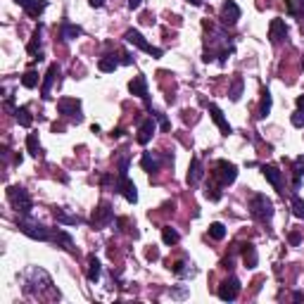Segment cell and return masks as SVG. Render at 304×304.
Masks as SVG:
<instances>
[{
    "instance_id": "obj_1",
    "label": "cell",
    "mask_w": 304,
    "mask_h": 304,
    "mask_svg": "<svg viewBox=\"0 0 304 304\" xmlns=\"http://www.w3.org/2000/svg\"><path fill=\"white\" fill-rule=\"evenodd\" d=\"M17 228H19L24 236H29V238H34V240H48L50 238L48 228H45L43 224H38L36 219H31L29 214H22V216L17 219Z\"/></svg>"
},
{
    "instance_id": "obj_2",
    "label": "cell",
    "mask_w": 304,
    "mask_h": 304,
    "mask_svg": "<svg viewBox=\"0 0 304 304\" xmlns=\"http://www.w3.org/2000/svg\"><path fill=\"white\" fill-rule=\"evenodd\" d=\"M50 285H53V280L50 276L38 269V266H34V269H29L27 271V285H24V290L31 295V292H43V290H50Z\"/></svg>"
},
{
    "instance_id": "obj_3",
    "label": "cell",
    "mask_w": 304,
    "mask_h": 304,
    "mask_svg": "<svg viewBox=\"0 0 304 304\" xmlns=\"http://www.w3.org/2000/svg\"><path fill=\"white\" fill-rule=\"evenodd\" d=\"M250 212L254 219L269 221V219L273 216V202L266 198V195H254V198L250 200Z\"/></svg>"
},
{
    "instance_id": "obj_4",
    "label": "cell",
    "mask_w": 304,
    "mask_h": 304,
    "mask_svg": "<svg viewBox=\"0 0 304 304\" xmlns=\"http://www.w3.org/2000/svg\"><path fill=\"white\" fill-rule=\"evenodd\" d=\"M7 198H10V202H12V207L17 212H22V214L31 212V198H29V193L24 188H19V185L7 188Z\"/></svg>"
},
{
    "instance_id": "obj_5",
    "label": "cell",
    "mask_w": 304,
    "mask_h": 304,
    "mask_svg": "<svg viewBox=\"0 0 304 304\" xmlns=\"http://www.w3.org/2000/svg\"><path fill=\"white\" fill-rule=\"evenodd\" d=\"M212 178H216L221 185L233 183L238 178V167L231 164V162H226V159H219L216 162V171H212Z\"/></svg>"
},
{
    "instance_id": "obj_6",
    "label": "cell",
    "mask_w": 304,
    "mask_h": 304,
    "mask_svg": "<svg viewBox=\"0 0 304 304\" xmlns=\"http://www.w3.org/2000/svg\"><path fill=\"white\" fill-rule=\"evenodd\" d=\"M124 38L129 40L131 45H135V48H140V50H145V53H150V55H152V57H162V50H159V48H155V45H150V43H147V40H145V36H143L140 31H135V29H129Z\"/></svg>"
},
{
    "instance_id": "obj_7",
    "label": "cell",
    "mask_w": 304,
    "mask_h": 304,
    "mask_svg": "<svg viewBox=\"0 0 304 304\" xmlns=\"http://www.w3.org/2000/svg\"><path fill=\"white\" fill-rule=\"evenodd\" d=\"M240 295V280L238 278H226L221 280V285H219V297L224 300V302H233V300H238Z\"/></svg>"
},
{
    "instance_id": "obj_8",
    "label": "cell",
    "mask_w": 304,
    "mask_h": 304,
    "mask_svg": "<svg viewBox=\"0 0 304 304\" xmlns=\"http://www.w3.org/2000/svg\"><path fill=\"white\" fill-rule=\"evenodd\" d=\"M57 109H60V114L81 121V102L76 98H62V100L57 102Z\"/></svg>"
},
{
    "instance_id": "obj_9",
    "label": "cell",
    "mask_w": 304,
    "mask_h": 304,
    "mask_svg": "<svg viewBox=\"0 0 304 304\" xmlns=\"http://www.w3.org/2000/svg\"><path fill=\"white\" fill-rule=\"evenodd\" d=\"M238 19H240V7L233 0H226L221 5V22L226 27H233V24H238Z\"/></svg>"
},
{
    "instance_id": "obj_10",
    "label": "cell",
    "mask_w": 304,
    "mask_h": 304,
    "mask_svg": "<svg viewBox=\"0 0 304 304\" xmlns=\"http://www.w3.org/2000/svg\"><path fill=\"white\" fill-rule=\"evenodd\" d=\"M114 219V209L109 207V202H100L98 209L93 212V226H107Z\"/></svg>"
},
{
    "instance_id": "obj_11",
    "label": "cell",
    "mask_w": 304,
    "mask_h": 304,
    "mask_svg": "<svg viewBox=\"0 0 304 304\" xmlns=\"http://www.w3.org/2000/svg\"><path fill=\"white\" fill-rule=\"evenodd\" d=\"M155 131H157V126H155V117H147V119L138 126V143H140V145H147V143L152 140Z\"/></svg>"
},
{
    "instance_id": "obj_12",
    "label": "cell",
    "mask_w": 304,
    "mask_h": 304,
    "mask_svg": "<svg viewBox=\"0 0 304 304\" xmlns=\"http://www.w3.org/2000/svg\"><path fill=\"white\" fill-rule=\"evenodd\" d=\"M117 188H119V193L129 200L131 204H135V202H138V190H135V183H133L129 176H119V185H117Z\"/></svg>"
},
{
    "instance_id": "obj_13",
    "label": "cell",
    "mask_w": 304,
    "mask_h": 304,
    "mask_svg": "<svg viewBox=\"0 0 304 304\" xmlns=\"http://www.w3.org/2000/svg\"><path fill=\"white\" fill-rule=\"evenodd\" d=\"M288 36V27H285V22L276 17V19H271V24H269V38L271 43H280V40Z\"/></svg>"
},
{
    "instance_id": "obj_14",
    "label": "cell",
    "mask_w": 304,
    "mask_h": 304,
    "mask_svg": "<svg viewBox=\"0 0 304 304\" xmlns=\"http://www.w3.org/2000/svg\"><path fill=\"white\" fill-rule=\"evenodd\" d=\"M57 76H60V67L57 65H50L48 67V74H45V79H43V88H40V95L48 100L50 98V88H53V83L57 81Z\"/></svg>"
},
{
    "instance_id": "obj_15",
    "label": "cell",
    "mask_w": 304,
    "mask_h": 304,
    "mask_svg": "<svg viewBox=\"0 0 304 304\" xmlns=\"http://www.w3.org/2000/svg\"><path fill=\"white\" fill-rule=\"evenodd\" d=\"M209 114H212V119H214V124L221 129V133L224 135H228V133H233V129H231V124L226 121V117H224V112L219 109L216 105H209Z\"/></svg>"
},
{
    "instance_id": "obj_16",
    "label": "cell",
    "mask_w": 304,
    "mask_h": 304,
    "mask_svg": "<svg viewBox=\"0 0 304 304\" xmlns=\"http://www.w3.org/2000/svg\"><path fill=\"white\" fill-rule=\"evenodd\" d=\"M202 176H204V171H202V162H200L198 157H193L190 159V167H188V183L198 185L200 181H202Z\"/></svg>"
},
{
    "instance_id": "obj_17",
    "label": "cell",
    "mask_w": 304,
    "mask_h": 304,
    "mask_svg": "<svg viewBox=\"0 0 304 304\" xmlns=\"http://www.w3.org/2000/svg\"><path fill=\"white\" fill-rule=\"evenodd\" d=\"M262 171H264V178H266V181H269L271 185H273V188H278V190L283 188V173H280V169H278V167L269 164V167H264Z\"/></svg>"
},
{
    "instance_id": "obj_18",
    "label": "cell",
    "mask_w": 304,
    "mask_h": 304,
    "mask_svg": "<svg viewBox=\"0 0 304 304\" xmlns=\"http://www.w3.org/2000/svg\"><path fill=\"white\" fill-rule=\"evenodd\" d=\"M129 91H131L133 95H138V98L147 100V79L145 76H135V79L129 83Z\"/></svg>"
},
{
    "instance_id": "obj_19",
    "label": "cell",
    "mask_w": 304,
    "mask_h": 304,
    "mask_svg": "<svg viewBox=\"0 0 304 304\" xmlns=\"http://www.w3.org/2000/svg\"><path fill=\"white\" fill-rule=\"evenodd\" d=\"M140 167H143V171L155 173L159 169V157L157 155H152V152H143V157H140Z\"/></svg>"
},
{
    "instance_id": "obj_20",
    "label": "cell",
    "mask_w": 304,
    "mask_h": 304,
    "mask_svg": "<svg viewBox=\"0 0 304 304\" xmlns=\"http://www.w3.org/2000/svg\"><path fill=\"white\" fill-rule=\"evenodd\" d=\"M238 250L245 252V254H242L245 266H247V269H254V266H257V262H259V259H257V250H254V245H250V242H247V245H240Z\"/></svg>"
},
{
    "instance_id": "obj_21",
    "label": "cell",
    "mask_w": 304,
    "mask_h": 304,
    "mask_svg": "<svg viewBox=\"0 0 304 304\" xmlns=\"http://www.w3.org/2000/svg\"><path fill=\"white\" fill-rule=\"evenodd\" d=\"M45 0H29L27 5H24V12L29 14V17H38V14H43V10H45Z\"/></svg>"
},
{
    "instance_id": "obj_22",
    "label": "cell",
    "mask_w": 304,
    "mask_h": 304,
    "mask_svg": "<svg viewBox=\"0 0 304 304\" xmlns=\"http://www.w3.org/2000/svg\"><path fill=\"white\" fill-rule=\"evenodd\" d=\"M55 219H57L60 224H65V226H79L81 224L79 216H74V214H67L65 209H55Z\"/></svg>"
},
{
    "instance_id": "obj_23",
    "label": "cell",
    "mask_w": 304,
    "mask_h": 304,
    "mask_svg": "<svg viewBox=\"0 0 304 304\" xmlns=\"http://www.w3.org/2000/svg\"><path fill=\"white\" fill-rule=\"evenodd\" d=\"M269 114H271V93L264 91L262 93V102H259V114H257V117H259V119H266Z\"/></svg>"
},
{
    "instance_id": "obj_24",
    "label": "cell",
    "mask_w": 304,
    "mask_h": 304,
    "mask_svg": "<svg viewBox=\"0 0 304 304\" xmlns=\"http://www.w3.org/2000/svg\"><path fill=\"white\" fill-rule=\"evenodd\" d=\"M27 50H29V55H31V57H38V60H40V29H38V31H34V36H31V40H29Z\"/></svg>"
},
{
    "instance_id": "obj_25",
    "label": "cell",
    "mask_w": 304,
    "mask_h": 304,
    "mask_svg": "<svg viewBox=\"0 0 304 304\" xmlns=\"http://www.w3.org/2000/svg\"><path fill=\"white\" fill-rule=\"evenodd\" d=\"M117 67H119V62H117V57H114V55H107V57H102V60L98 62V69H100V71H105V74L114 71Z\"/></svg>"
},
{
    "instance_id": "obj_26",
    "label": "cell",
    "mask_w": 304,
    "mask_h": 304,
    "mask_svg": "<svg viewBox=\"0 0 304 304\" xmlns=\"http://www.w3.org/2000/svg\"><path fill=\"white\" fill-rule=\"evenodd\" d=\"M162 240H164V245H176L181 236H178V231H173L171 226H164L162 228Z\"/></svg>"
},
{
    "instance_id": "obj_27",
    "label": "cell",
    "mask_w": 304,
    "mask_h": 304,
    "mask_svg": "<svg viewBox=\"0 0 304 304\" xmlns=\"http://www.w3.org/2000/svg\"><path fill=\"white\" fill-rule=\"evenodd\" d=\"M14 117H17V121H19V126H24V129H29L31 126V112H29L27 107H19V109H14Z\"/></svg>"
},
{
    "instance_id": "obj_28",
    "label": "cell",
    "mask_w": 304,
    "mask_h": 304,
    "mask_svg": "<svg viewBox=\"0 0 304 304\" xmlns=\"http://www.w3.org/2000/svg\"><path fill=\"white\" fill-rule=\"evenodd\" d=\"M86 276H88V280H91V283H95V280L100 278V262H98L95 257H91V259H88V271H86Z\"/></svg>"
},
{
    "instance_id": "obj_29",
    "label": "cell",
    "mask_w": 304,
    "mask_h": 304,
    "mask_svg": "<svg viewBox=\"0 0 304 304\" xmlns=\"http://www.w3.org/2000/svg\"><path fill=\"white\" fill-rule=\"evenodd\" d=\"M55 242H60L67 252L74 250V240H71V236H69V233H65V231H57V233H55Z\"/></svg>"
},
{
    "instance_id": "obj_30",
    "label": "cell",
    "mask_w": 304,
    "mask_h": 304,
    "mask_svg": "<svg viewBox=\"0 0 304 304\" xmlns=\"http://www.w3.org/2000/svg\"><path fill=\"white\" fill-rule=\"evenodd\" d=\"M27 150L34 155V157H38L40 155V143H38V135H36V133H29L27 135Z\"/></svg>"
},
{
    "instance_id": "obj_31",
    "label": "cell",
    "mask_w": 304,
    "mask_h": 304,
    "mask_svg": "<svg viewBox=\"0 0 304 304\" xmlns=\"http://www.w3.org/2000/svg\"><path fill=\"white\" fill-rule=\"evenodd\" d=\"M22 86H24V88H36V86H38V71L29 69L27 74L22 76Z\"/></svg>"
},
{
    "instance_id": "obj_32",
    "label": "cell",
    "mask_w": 304,
    "mask_h": 304,
    "mask_svg": "<svg viewBox=\"0 0 304 304\" xmlns=\"http://www.w3.org/2000/svg\"><path fill=\"white\" fill-rule=\"evenodd\" d=\"M81 34V27H76V24H65L62 27V38H67V40H71V38H79Z\"/></svg>"
},
{
    "instance_id": "obj_33",
    "label": "cell",
    "mask_w": 304,
    "mask_h": 304,
    "mask_svg": "<svg viewBox=\"0 0 304 304\" xmlns=\"http://www.w3.org/2000/svg\"><path fill=\"white\" fill-rule=\"evenodd\" d=\"M242 76H236L233 79V83H231V91H228V95H231V100H240V95H242Z\"/></svg>"
},
{
    "instance_id": "obj_34",
    "label": "cell",
    "mask_w": 304,
    "mask_h": 304,
    "mask_svg": "<svg viewBox=\"0 0 304 304\" xmlns=\"http://www.w3.org/2000/svg\"><path fill=\"white\" fill-rule=\"evenodd\" d=\"M209 236H212L214 240H224L226 238V226L221 224V221H214V224L209 226Z\"/></svg>"
},
{
    "instance_id": "obj_35",
    "label": "cell",
    "mask_w": 304,
    "mask_h": 304,
    "mask_svg": "<svg viewBox=\"0 0 304 304\" xmlns=\"http://www.w3.org/2000/svg\"><path fill=\"white\" fill-rule=\"evenodd\" d=\"M292 214H295L297 219H304V200L292 198Z\"/></svg>"
},
{
    "instance_id": "obj_36",
    "label": "cell",
    "mask_w": 304,
    "mask_h": 304,
    "mask_svg": "<svg viewBox=\"0 0 304 304\" xmlns=\"http://www.w3.org/2000/svg\"><path fill=\"white\" fill-rule=\"evenodd\" d=\"M173 273H176V276H188V273H193V269H188L185 262H176V264H173Z\"/></svg>"
},
{
    "instance_id": "obj_37",
    "label": "cell",
    "mask_w": 304,
    "mask_h": 304,
    "mask_svg": "<svg viewBox=\"0 0 304 304\" xmlns=\"http://www.w3.org/2000/svg\"><path fill=\"white\" fill-rule=\"evenodd\" d=\"M292 126H297V129H304V112L302 109H297L295 114H292Z\"/></svg>"
},
{
    "instance_id": "obj_38",
    "label": "cell",
    "mask_w": 304,
    "mask_h": 304,
    "mask_svg": "<svg viewBox=\"0 0 304 304\" xmlns=\"http://www.w3.org/2000/svg\"><path fill=\"white\" fill-rule=\"evenodd\" d=\"M152 117L159 121V129H162V131H167V129H169V121H167V117H164L162 112H152Z\"/></svg>"
},
{
    "instance_id": "obj_39",
    "label": "cell",
    "mask_w": 304,
    "mask_h": 304,
    "mask_svg": "<svg viewBox=\"0 0 304 304\" xmlns=\"http://www.w3.org/2000/svg\"><path fill=\"white\" fill-rule=\"evenodd\" d=\"M302 173H304V155H300L295 159V176H302Z\"/></svg>"
},
{
    "instance_id": "obj_40",
    "label": "cell",
    "mask_w": 304,
    "mask_h": 304,
    "mask_svg": "<svg viewBox=\"0 0 304 304\" xmlns=\"http://www.w3.org/2000/svg\"><path fill=\"white\" fill-rule=\"evenodd\" d=\"M285 7H288V14H297V5H295V0H285Z\"/></svg>"
},
{
    "instance_id": "obj_41",
    "label": "cell",
    "mask_w": 304,
    "mask_h": 304,
    "mask_svg": "<svg viewBox=\"0 0 304 304\" xmlns=\"http://www.w3.org/2000/svg\"><path fill=\"white\" fill-rule=\"evenodd\" d=\"M290 245H300V242H302V236H300V233H297V231H292L290 233Z\"/></svg>"
},
{
    "instance_id": "obj_42",
    "label": "cell",
    "mask_w": 304,
    "mask_h": 304,
    "mask_svg": "<svg viewBox=\"0 0 304 304\" xmlns=\"http://www.w3.org/2000/svg\"><path fill=\"white\" fill-rule=\"evenodd\" d=\"M133 62V57L129 53H121V65H131Z\"/></svg>"
},
{
    "instance_id": "obj_43",
    "label": "cell",
    "mask_w": 304,
    "mask_h": 304,
    "mask_svg": "<svg viewBox=\"0 0 304 304\" xmlns=\"http://www.w3.org/2000/svg\"><path fill=\"white\" fill-rule=\"evenodd\" d=\"M140 5H143V0H129V7H131V10H138Z\"/></svg>"
},
{
    "instance_id": "obj_44",
    "label": "cell",
    "mask_w": 304,
    "mask_h": 304,
    "mask_svg": "<svg viewBox=\"0 0 304 304\" xmlns=\"http://www.w3.org/2000/svg\"><path fill=\"white\" fill-rule=\"evenodd\" d=\"M88 5H91V7H102L105 0H88Z\"/></svg>"
},
{
    "instance_id": "obj_45",
    "label": "cell",
    "mask_w": 304,
    "mask_h": 304,
    "mask_svg": "<svg viewBox=\"0 0 304 304\" xmlns=\"http://www.w3.org/2000/svg\"><path fill=\"white\" fill-rule=\"evenodd\" d=\"M171 297H185V290H171Z\"/></svg>"
},
{
    "instance_id": "obj_46",
    "label": "cell",
    "mask_w": 304,
    "mask_h": 304,
    "mask_svg": "<svg viewBox=\"0 0 304 304\" xmlns=\"http://www.w3.org/2000/svg\"><path fill=\"white\" fill-rule=\"evenodd\" d=\"M221 266H224V269H233V262H231V259H224V262H221Z\"/></svg>"
},
{
    "instance_id": "obj_47",
    "label": "cell",
    "mask_w": 304,
    "mask_h": 304,
    "mask_svg": "<svg viewBox=\"0 0 304 304\" xmlns=\"http://www.w3.org/2000/svg\"><path fill=\"white\" fill-rule=\"evenodd\" d=\"M297 107L304 112V95H300V98H297Z\"/></svg>"
},
{
    "instance_id": "obj_48",
    "label": "cell",
    "mask_w": 304,
    "mask_h": 304,
    "mask_svg": "<svg viewBox=\"0 0 304 304\" xmlns=\"http://www.w3.org/2000/svg\"><path fill=\"white\" fill-rule=\"evenodd\" d=\"M188 2H190V5H195V7H200V5H202V0H188Z\"/></svg>"
},
{
    "instance_id": "obj_49",
    "label": "cell",
    "mask_w": 304,
    "mask_h": 304,
    "mask_svg": "<svg viewBox=\"0 0 304 304\" xmlns=\"http://www.w3.org/2000/svg\"><path fill=\"white\" fill-rule=\"evenodd\" d=\"M14 2H17V5H22V7H24V5H27L29 0H14Z\"/></svg>"
},
{
    "instance_id": "obj_50",
    "label": "cell",
    "mask_w": 304,
    "mask_h": 304,
    "mask_svg": "<svg viewBox=\"0 0 304 304\" xmlns=\"http://www.w3.org/2000/svg\"><path fill=\"white\" fill-rule=\"evenodd\" d=\"M302 67H304V57H302Z\"/></svg>"
}]
</instances>
